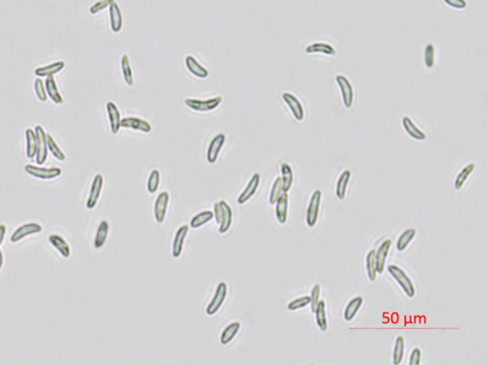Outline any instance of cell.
<instances>
[{"label": "cell", "instance_id": "obj_7", "mask_svg": "<svg viewBox=\"0 0 488 365\" xmlns=\"http://www.w3.org/2000/svg\"><path fill=\"white\" fill-rule=\"evenodd\" d=\"M103 185H104L103 176L101 174H97L93 178L89 196L86 201V208L88 210H92L97 206L102 193Z\"/></svg>", "mask_w": 488, "mask_h": 365}, {"label": "cell", "instance_id": "obj_31", "mask_svg": "<svg viewBox=\"0 0 488 365\" xmlns=\"http://www.w3.org/2000/svg\"><path fill=\"white\" fill-rule=\"evenodd\" d=\"M110 224L107 220L100 221V225L97 230L96 237L94 240V247L96 249H100L105 244L107 237L109 235Z\"/></svg>", "mask_w": 488, "mask_h": 365}, {"label": "cell", "instance_id": "obj_23", "mask_svg": "<svg viewBox=\"0 0 488 365\" xmlns=\"http://www.w3.org/2000/svg\"><path fill=\"white\" fill-rule=\"evenodd\" d=\"M288 203H289L288 194L283 192L281 194V196L279 197V199L277 200V202L275 203V205H276V217H277L279 224H285L287 221Z\"/></svg>", "mask_w": 488, "mask_h": 365}, {"label": "cell", "instance_id": "obj_36", "mask_svg": "<svg viewBox=\"0 0 488 365\" xmlns=\"http://www.w3.org/2000/svg\"><path fill=\"white\" fill-rule=\"evenodd\" d=\"M405 350V340L402 335H398L395 340L393 349V364L399 365L402 362Z\"/></svg>", "mask_w": 488, "mask_h": 365}, {"label": "cell", "instance_id": "obj_9", "mask_svg": "<svg viewBox=\"0 0 488 365\" xmlns=\"http://www.w3.org/2000/svg\"><path fill=\"white\" fill-rule=\"evenodd\" d=\"M282 100L287 105L293 117L297 121H302L304 119L305 111L302 103L299 101V99L296 96L288 92H285L282 94Z\"/></svg>", "mask_w": 488, "mask_h": 365}, {"label": "cell", "instance_id": "obj_20", "mask_svg": "<svg viewBox=\"0 0 488 365\" xmlns=\"http://www.w3.org/2000/svg\"><path fill=\"white\" fill-rule=\"evenodd\" d=\"M188 233H189V227L187 225H182L181 227L178 229L174 237L173 247H172V255L175 258H178L181 256L184 241L186 239Z\"/></svg>", "mask_w": 488, "mask_h": 365}, {"label": "cell", "instance_id": "obj_12", "mask_svg": "<svg viewBox=\"0 0 488 365\" xmlns=\"http://www.w3.org/2000/svg\"><path fill=\"white\" fill-rule=\"evenodd\" d=\"M170 196L167 192H161L155 201L154 217L158 223H162L166 217Z\"/></svg>", "mask_w": 488, "mask_h": 365}, {"label": "cell", "instance_id": "obj_19", "mask_svg": "<svg viewBox=\"0 0 488 365\" xmlns=\"http://www.w3.org/2000/svg\"><path fill=\"white\" fill-rule=\"evenodd\" d=\"M392 246V240L391 239H385L380 245L378 250L376 251V263H377V272L379 275H381L384 272L385 263H386V258L388 256L389 251Z\"/></svg>", "mask_w": 488, "mask_h": 365}, {"label": "cell", "instance_id": "obj_28", "mask_svg": "<svg viewBox=\"0 0 488 365\" xmlns=\"http://www.w3.org/2000/svg\"><path fill=\"white\" fill-rule=\"evenodd\" d=\"M120 67H121V73H122V77H123L124 82L126 83L127 86L133 87L134 86V83H135L134 73H133V69H132V66H131L129 57H128L127 54L122 55L121 60H120Z\"/></svg>", "mask_w": 488, "mask_h": 365}, {"label": "cell", "instance_id": "obj_44", "mask_svg": "<svg viewBox=\"0 0 488 365\" xmlns=\"http://www.w3.org/2000/svg\"><path fill=\"white\" fill-rule=\"evenodd\" d=\"M436 49L432 43L426 44L424 48V65L427 69H432L435 65Z\"/></svg>", "mask_w": 488, "mask_h": 365}, {"label": "cell", "instance_id": "obj_27", "mask_svg": "<svg viewBox=\"0 0 488 365\" xmlns=\"http://www.w3.org/2000/svg\"><path fill=\"white\" fill-rule=\"evenodd\" d=\"M25 138H26V157L28 159H34L37 156L38 151V142L37 136L34 129L27 128L25 131Z\"/></svg>", "mask_w": 488, "mask_h": 365}, {"label": "cell", "instance_id": "obj_11", "mask_svg": "<svg viewBox=\"0 0 488 365\" xmlns=\"http://www.w3.org/2000/svg\"><path fill=\"white\" fill-rule=\"evenodd\" d=\"M226 141V137L224 134H219L215 136L213 139L210 141L209 146L207 148V154L206 158L210 164H214L217 162L219 158V153L221 149L223 148V145Z\"/></svg>", "mask_w": 488, "mask_h": 365}, {"label": "cell", "instance_id": "obj_42", "mask_svg": "<svg viewBox=\"0 0 488 365\" xmlns=\"http://www.w3.org/2000/svg\"><path fill=\"white\" fill-rule=\"evenodd\" d=\"M160 173L158 169H154L147 180V190L150 194H155L160 187Z\"/></svg>", "mask_w": 488, "mask_h": 365}, {"label": "cell", "instance_id": "obj_32", "mask_svg": "<svg viewBox=\"0 0 488 365\" xmlns=\"http://www.w3.org/2000/svg\"><path fill=\"white\" fill-rule=\"evenodd\" d=\"M362 302H363V297L360 296H356L349 301L343 313V317L346 321H351L354 319V317L358 314L360 307L362 305Z\"/></svg>", "mask_w": 488, "mask_h": 365}, {"label": "cell", "instance_id": "obj_25", "mask_svg": "<svg viewBox=\"0 0 488 365\" xmlns=\"http://www.w3.org/2000/svg\"><path fill=\"white\" fill-rule=\"evenodd\" d=\"M305 52L309 55L321 54V55H324L327 57H334L337 54V51L334 48V46L329 44V43H326V42L311 43L305 48Z\"/></svg>", "mask_w": 488, "mask_h": 365}, {"label": "cell", "instance_id": "obj_1", "mask_svg": "<svg viewBox=\"0 0 488 365\" xmlns=\"http://www.w3.org/2000/svg\"><path fill=\"white\" fill-rule=\"evenodd\" d=\"M387 271H388L391 276L396 280V282L400 286V288L402 289V291L405 293V295L410 298H413L416 294V289H415L412 280L407 276V274L400 267L395 265V264H390L387 267Z\"/></svg>", "mask_w": 488, "mask_h": 365}, {"label": "cell", "instance_id": "obj_16", "mask_svg": "<svg viewBox=\"0 0 488 365\" xmlns=\"http://www.w3.org/2000/svg\"><path fill=\"white\" fill-rule=\"evenodd\" d=\"M110 27L115 34H119L123 27V18L120 5L114 1L109 7Z\"/></svg>", "mask_w": 488, "mask_h": 365}, {"label": "cell", "instance_id": "obj_37", "mask_svg": "<svg viewBox=\"0 0 488 365\" xmlns=\"http://www.w3.org/2000/svg\"><path fill=\"white\" fill-rule=\"evenodd\" d=\"M239 329H240V323L238 321L230 323L229 325L222 331L220 335V343L222 345L228 344L239 333Z\"/></svg>", "mask_w": 488, "mask_h": 365}, {"label": "cell", "instance_id": "obj_33", "mask_svg": "<svg viewBox=\"0 0 488 365\" xmlns=\"http://www.w3.org/2000/svg\"><path fill=\"white\" fill-rule=\"evenodd\" d=\"M350 179H351V172L349 170H345L340 174L336 186V196L339 200H343L345 198Z\"/></svg>", "mask_w": 488, "mask_h": 365}, {"label": "cell", "instance_id": "obj_21", "mask_svg": "<svg viewBox=\"0 0 488 365\" xmlns=\"http://www.w3.org/2000/svg\"><path fill=\"white\" fill-rule=\"evenodd\" d=\"M401 125L410 138L418 141H424L427 138L425 133L418 128L414 121L407 116H404L401 119Z\"/></svg>", "mask_w": 488, "mask_h": 365}, {"label": "cell", "instance_id": "obj_45", "mask_svg": "<svg viewBox=\"0 0 488 365\" xmlns=\"http://www.w3.org/2000/svg\"><path fill=\"white\" fill-rule=\"evenodd\" d=\"M310 304V296H303L298 297L288 303L287 308L290 311H296L301 308H304Z\"/></svg>", "mask_w": 488, "mask_h": 365}, {"label": "cell", "instance_id": "obj_17", "mask_svg": "<svg viewBox=\"0 0 488 365\" xmlns=\"http://www.w3.org/2000/svg\"><path fill=\"white\" fill-rule=\"evenodd\" d=\"M184 64L186 69L194 77L200 79H207L209 77V71L202 66L193 56H187L184 60Z\"/></svg>", "mask_w": 488, "mask_h": 365}, {"label": "cell", "instance_id": "obj_8", "mask_svg": "<svg viewBox=\"0 0 488 365\" xmlns=\"http://www.w3.org/2000/svg\"><path fill=\"white\" fill-rule=\"evenodd\" d=\"M227 296V284L225 282H220L215 292L212 300L206 308V314L208 316H214L218 313L220 307L223 304Z\"/></svg>", "mask_w": 488, "mask_h": 365}, {"label": "cell", "instance_id": "obj_29", "mask_svg": "<svg viewBox=\"0 0 488 365\" xmlns=\"http://www.w3.org/2000/svg\"><path fill=\"white\" fill-rule=\"evenodd\" d=\"M315 315H316V322L319 327V330L322 332L327 331L328 329V320H327V315H326V304L325 301L320 299L318 303V306L315 310Z\"/></svg>", "mask_w": 488, "mask_h": 365}, {"label": "cell", "instance_id": "obj_41", "mask_svg": "<svg viewBox=\"0 0 488 365\" xmlns=\"http://www.w3.org/2000/svg\"><path fill=\"white\" fill-rule=\"evenodd\" d=\"M283 193V187H282V181H281V178L280 177H278V178L275 179L273 185H272V188H271V192H270L269 195V203L271 205H275V203L277 202V200L279 199V197L281 196V194Z\"/></svg>", "mask_w": 488, "mask_h": 365}, {"label": "cell", "instance_id": "obj_24", "mask_svg": "<svg viewBox=\"0 0 488 365\" xmlns=\"http://www.w3.org/2000/svg\"><path fill=\"white\" fill-rule=\"evenodd\" d=\"M45 88H46V93H47V96L48 98L57 105H62L64 103V99L62 97V95L60 94V90H59V87L57 85V81L54 77H49V78H46L45 81Z\"/></svg>", "mask_w": 488, "mask_h": 365}, {"label": "cell", "instance_id": "obj_46", "mask_svg": "<svg viewBox=\"0 0 488 365\" xmlns=\"http://www.w3.org/2000/svg\"><path fill=\"white\" fill-rule=\"evenodd\" d=\"M320 285L319 284H315L312 290H311V295H310V307H311V311L312 313L315 312L317 306H318V303H319V296H320Z\"/></svg>", "mask_w": 488, "mask_h": 365}, {"label": "cell", "instance_id": "obj_2", "mask_svg": "<svg viewBox=\"0 0 488 365\" xmlns=\"http://www.w3.org/2000/svg\"><path fill=\"white\" fill-rule=\"evenodd\" d=\"M222 102L221 97H215L211 99H185L184 104L186 107L199 113H209L219 108Z\"/></svg>", "mask_w": 488, "mask_h": 365}, {"label": "cell", "instance_id": "obj_10", "mask_svg": "<svg viewBox=\"0 0 488 365\" xmlns=\"http://www.w3.org/2000/svg\"><path fill=\"white\" fill-rule=\"evenodd\" d=\"M42 230H43L42 226L39 223H36V222L23 224L14 231V233L11 236V242L12 243H18L25 237L41 233Z\"/></svg>", "mask_w": 488, "mask_h": 365}, {"label": "cell", "instance_id": "obj_47", "mask_svg": "<svg viewBox=\"0 0 488 365\" xmlns=\"http://www.w3.org/2000/svg\"><path fill=\"white\" fill-rule=\"evenodd\" d=\"M116 0H100L98 2H96L94 5H92L89 9V12H90L91 15L95 16V15H98L100 14V12L109 8L110 5Z\"/></svg>", "mask_w": 488, "mask_h": 365}, {"label": "cell", "instance_id": "obj_30", "mask_svg": "<svg viewBox=\"0 0 488 365\" xmlns=\"http://www.w3.org/2000/svg\"><path fill=\"white\" fill-rule=\"evenodd\" d=\"M280 173H281V181H282V187L283 192L288 193L291 188L293 186L294 182V172L293 169L288 163L283 162L280 165Z\"/></svg>", "mask_w": 488, "mask_h": 365}, {"label": "cell", "instance_id": "obj_38", "mask_svg": "<svg viewBox=\"0 0 488 365\" xmlns=\"http://www.w3.org/2000/svg\"><path fill=\"white\" fill-rule=\"evenodd\" d=\"M415 236H416V230L414 228H410L402 232L397 240L396 249L398 252H403L408 246L409 243L414 239Z\"/></svg>", "mask_w": 488, "mask_h": 365}, {"label": "cell", "instance_id": "obj_43", "mask_svg": "<svg viewBox=\"0 0 488 365\" xmlns=\"http://www.w3.org/2000/svg\"><path fill=\"white\" fill-rule=\"evenodd\" d=\"M34 88H35V94L37 99L40 100V102H46L48 100V96L46 93L45 88V83L40 78H37L34 83Z\"/></svg>", "mask_w": 488, "mask_h": 365}, {"label": "cell", "instance_id": "obj_40", "mask_svg": "<svg viewBox=\"0 0 488 365\" xmlns=\"http://www.w3.org/2000/svg\"><path fill=\"white\" fill-rule=\"evenodd\" d=\"M47 144H48V151L53 155L54 158H57L58 160L62 162L66 160V155L64 154L62 149L60 148L56 139L49 133H47Z\"/></svg>", "mask_w": 488, "mask_h": 365}, {"label": "cell", "instance_id": "obj_4", "mask_svg": "<svg viewBox=\"0 0 488 365\" xmlns=\"http://www.w3.org/2000/svg\"><path fill=\"white\" fill-rule=\"evenodd\" d=\"M34 130L36 132L37 142H38L36 161L38 165H43L48 158V153H49L48 144H47V133L41 125H37Z\"/></svg>", "mask_w": 488, "mask_h": 365}, {"label": "cell", "instance_id": "obj_6", "mask_svg": "<svg viewBox=\"0 0 488 365\" xmlns=\"http://www.w3.org/2000/svg\"><path fill=\"white\" fill-rule=\"evenodd\" d=\"M322 193L320 190H316L310 198L307 212H306V223L309 227H315L319 218V208L321 203Z\"/></svg>", "mask_w": 488, "mask_h": 365}, {"label": "cell", "instance_id": "obj_13", "mask_svg": "<svg viewBox=\"0 0 488 365\" xmlns=\"http://www.w3.org/2000/svg\"><path fill=\"white\" fill-rule=\"evenodd\" d=\"M106 111L109 119L110 129L113 135H118L121 129V117L120 111L117 104L113 101H108L106 103Z\"/></svg>", "mask_w": 488, "mask_h": 365}, {"label": "cell", "instance_id": "obj_22", "mask_svg": "<svg viewBox=\"0 0 488 365\" xmlns=\"http://www.w3.org/2000/svg\"><path fill=\"white\" fill-rule=\"evenodd\" d=\"M65 65L66 64H65V62L63 60L56 61V62L51 63V64H48V65L36 68L34 73H35L36 77L40 78V79L54 77L55 75L59 74L62 70L64 69L65 68Z\"/></svg>", "mask_w": 488, "mask_h": 365}, {"label": "cell", "instance_id": "obj_39", "mask_svg": "<svg viewBox=\"0 0 488 365\" xmlns=\"http://www.w3.org/2000/svg\"><path fill=\"white\" fill-rule=\"evenodd\" d=\"M214 217V213L211 211H203L198 215L192 217L190 221V226L193 229H199L211 221Z\"/></svg>", "mask_w": 488, "mask_h": 365}, {"label": "cell", "instance_id": "obj_26", "mask_svg": "<svg viewBox=\"0 0 488 365\" xmlns=\"http://www.w3.org/2000/svg\"><path fill=\"white\" fill-rule=\"evenodd\" d=\"M49 242L51 245L55 247L58 252L64 258H69L71 257V247L67 241L58 234H51L49 236Z\"/></svg>", "mask_w": 488, "mask_h": 365}, {"label": "cell", "instance_id": "obj_51", "mask_svg": "<svg viewBox=\"0 0 488 365\" xmlns=\"http://www.w3.org/2000/svg\"><path fill=\"white\" fill-rule=\"evenodd\" d=\"M6 232H7V227L5 224H0V246L2 245L3 241H4V238H5V236H6Z\"/></svg>", "mask_w": 488, "mask_h": 365}, {"label": "cell", "instance_id": "obj_35", "mask_svg": "<svg viewBox=\"0 0 488 365\" xmlns=\"http://www.w3.org/2000/svg\"><path fill=\"white\" fill-rule=\"evenodd\" d=\"M365 266H366V272L368 276L369 280L371 282H374L377 278V263H376V250L372 249L368 252L365 257Z\"/></svg>", "mask_w": 488, "mask_h": 365}, {"label": "cell", "instance_id": "obj_50", "mask_svg": "<svg viewBox=\"0 0 488 365\" xmlns=\"http://www.w3.org/2000/svg\"><path fill=\"white\" fill-rule=\"evenodd\" d=\"M214 217L216 218V222L217 224L220 223V220H221V209H220V205H219V202H216L214 204Z\"/></svg>", "mask_w": 488, "mask_h": 365}, {"label": "cell", "instance_id": "obj_14", "mask_svg": "<svg viewBox=\"0 0 488 365\" xmlns=\"http://www.w3.org/2000/svg\"><path fill=\"white\" fill-rule=\"evenodd\" d=\"M121 128L131 129L135 131L142 132L145 134H150L152 132V126L148 121L140 118H135V117H128L125 119H121Z\"/></svg>", "mask_w": 488, "mask_h": 365}, {"label": "cell", "instance_id": "obj_48", "mask_svg": "<svg viewBox=\"0 0 488 365\" xmlns=\"http://www.w3.org/2000/svg\"><path fill=\"white\" fill-rule=\"evenodd\" d=\"M448 7L455 10H464L467 7L466 0H442Z\"/></svg>", "mask_w": 488, "mask_h": 365}, {"label": "cell", "instance_id": "obj_5", "mask_svg": "<svg viewBox=\"0 0 488 365\" xmlns=\"http://www.w3.org/2000/svg\"><path fill=\"white\" fill-rule=\"evenodd\" d=\"M336 82L339 86L340 96H341L342 103H343L344 107L346 109L352 108L353 103H354V98H355L352 83L343 75H337L336 76Z\"/></svg>", "mask_w": 488, "mask_h": 365}, {"label": "cell", "instance_id": "obj_3", "mask_svg": "<svg viewBox=\"0 0 488 365\" xmlns=\"http://www.w3.org/2000/svg\"><path fill=\"white\" fill-rule=\"evenodd\" d=\"M25 172L33 178L42 180H52L60 178L62 175V170L60 167H42L41 165L27 164L24 167Z\"/></svg>", "mask_w": 488, "mask_h": 365}, {"label": "cell", "instance_id": "obj_49", "mask_svg": "<svg viewBox=\"0 0 488 365\" xmlns=\"http://www.w3.org/2000/svg\"><path fill=\"white\" fill-rule=\"evenodd\" d=\"M420 359H421V350L418 347H415L410 354L409 365L420 364Z\"/></svg>", "mask_w": 488, "mask_h": 365}, {"label": "cell", "instance_id": "obj_34", "mask_svg": "<svg viewBox=\"0 0 488 365\" xmlns=\"http://www.w3.org/2000/svg\"><path fill=\"white\" fill-rule=\"evenodd\" d=\"M475 169H476V164L471 162L460 170V172L457 175V177L455 178V181H454V188L456 191H459L461 188L463 187L466 180L471 176V174L475 171Z\"/></svg>", "mask_w": 488, "mask_h": 365}, {"label": "cell", "instance_id": "obj_15", "mask_svg": "<svg viewBox=\"0 0 488 365\" xmlns=\"http://www.w3.org/2000/svg\"><path fill=\"white\" fill-rule=\"evenodd\" d=\"M259 183H260V175L259 173H256L252 176V178H250L249 182L247 183V185L245 186L244 190L239 195V198H238V203L241 205V204L246 203L249 199H251L252 197L256 194V192L258 191Z\"/></svg>", "mask_w": 488, "mask_h": 365}, {"label": "cell", "instance_id": "obj_18", "mask_svg": "<svg viewBox=\"0 0 488 365\" xmlns=\"http://www.w3.org/2000/svg\"><path fill=\"white\" fill-rule=\"evenodd\" d=\"M219 203L221 209V220L219 223V232L220 234H225L228 232L233 223V211L225 200H220Z\"/></svg>", "mask_w": 488, "mask_h": 365}, {"label": "cell", "instance_id": "obj_52", "mask_svg": "<svg viewBox=\"0 0 488 365\" xmlns=\"http://www.w3.org/2000/svg\"><path fill=\"white\" fill-rule=\"evenodd\" d=\"M3 264H4V256H3V253H2V251L0 249V271H1L2 267H3Z\"/></svg>", "mask_w": 488, "mask_h": 365}]
</instances>
